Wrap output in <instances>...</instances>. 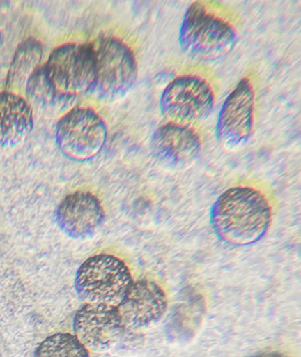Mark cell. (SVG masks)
<instances>
[{
  "label": "cell",
  "mask_w": 301,
  "mask_h": 357,
  "mask_svg": "<svg viewBox=\"0 0 301 357\" xmlns=\"http://www.w3.org/2000/svg\"><path fill=\"white\" fill-rule=\"evenodd\" d=\"M35 357H91L74 335L68 333H54L41 342L36 350Z\"/></svg>",
  "instance_id": "obj_16"
},
{
  "label": "cell",
  "mask_w": 301,
  "mask_h": 357,
  "mask_svg": "<svg viewBox=\"0 0 301 357\" xmlns=\"http://www.w3.org/2000/svg\"><path fill=\"white\" fill-rule=\"evenodd\" d=\"M57 143L63 153L75 160L97 156L107 139V127L93 109L76 107L61 119L57 127Z\"/></svg>",
  "instance_id": "obj_6"
},
{
  "label": "cell",
  "mask_w": 301,
  "mask_h": 357,
  "mask_svg": "<svg viewBox=\"0 0 301 357\" xmlns=\"http://www.w3.org/2000/svg\"><path fill=\"white\" fill-rule=\"evenodd\" d=\"M238 32L230 20L203 2H194L181 23L180 45L188 57L201 61H217L236 45Z\"/></svg>",
  "instance_id": "obj_2"
},
{
  "label": "cell",
  "mask_w": 301,
  "mask_h": 357,
  "mask_svg": "<svg viewBox=\"0 0 301 357\" xmlns=\"http://www.w3.org/2000/svg\"><path fill=\"white\" fill-rule=\"evenodd\" d=\"M150 151L155 160L169 169H187L199 158L201 140L194 128L171 122L152 135Z\"/></svg>",
  "instance_id": "obj_10"
},
{
  "label": "cell",
  "mask_w": 301,
  "mask_h": 357,
  "mask_svg": "<svg viewBox=\"0 0 301 357\" xmlns=\"http://www.w3.org/2000/svg\"><path fill=\"white\" fill-rule=\"evenodd\" d=\"M29 100L36 108L48 116H56L72 107L75 96L62 93L49 82L44 67L29 79L25 88Z\"/></svg>",
  "instance_id": "obj_14"
},
{
  "label": "cell",
  "mask_w": 301,
  "mask_h": 357,
  "mask_svg": "<svg viewBox=\"0 0 301 357\" xmlns=\"http://www.w3.org/2000/svg\"><path fill=\"white\" fill-rule=\"evenodd\" d=\"M72 329L86 349L105 353L121 342L125 327L118 307L86 303L76 312Z\"/></svg>",
  "instance_id": "obj_9"
},
{
  "label": "cell",
  "mask_w": 301,
  "mask_h": 357,
  "mask_svg": "<svg viewBox=\"0 0 301 357\" xmlns=\"http://www.w3.org/2000/svg\"><path fill=\"white\" fill-rule=\"evenodd\" d=\"M168 308L167 296L153 280L134 282L118 307L125 329L150 328L163 319Z\"/></svg>",
  "instance_id": "obj_11"
},
{
  "label": "cell",
  "mask_w": 301,
  "mask_h": 357,
  "mask_svg": "<svg viewBox=\"0 0 301 357\" xmlns=\"http://www.w3.org/2000/svg\"><path fill=\"white\" fill-rule=\"evenodd\" d=\"M93 49L95 77L88 93L107 102L125 97L137 80L138 63L133 50L114 36L101 39Z\"/></svg>",
  "instance_id": "obj_3"
},
{
  "label": "cell",
  "mask_w": 301,
  "mask_h": 357,
  "mask_svg": "<svg viewBox=\"0 0 301 357\" xmlns=\"http://www.w3.org/2000/svg\"><path fill=\"white\" fill-rule=\"evenodd\" d=\"M34 121L28 102L11 91H0V149L17 146L31 135Z\"/></svg>",
  "instance_id": "obj_13"
},
{
  "label": "cell",
  "mask_w": 301,
  "mask_h": 357,
  "mask_svg": "<svg viewBox=\"0 0 301 357\" xmlns=\"http://www.w3.org/2000/svg\"><path fill=\"white\" fill-rule=\"evenodd\" d=\"M256 91L247 78L239 82L222 105L216 137L226 150H240L249 141L254 130Z\"/></svg>",
  "instance_id": "obj_8"
},
{
  "label": "cell",
  "mask_w": 301,
  "mask_h": 357,
  "mask_svg": "<svg viewBox=\"0 0 301 357\" xmlns=\"http://www.w3.org/2000/svg\"><path fill=\"white\" fill-rule=\"evenodd\" d=\"M44 46L40 41L29 38L16 49L10 66L6 87L11 92L25 89L29 79L40 68Z\"/></svg>",
  "instance_id": "obj_15"
},
{
  "label": "cell",
  "mask_w": 301,
  "mask_h": 357,
  "mask_svg": "<svg viewBox=\"0 0 301 357\" xmlns=\"http://www.w3.org/2000/svg\"><path fill=\"white\" fill-rule=\"evenodd\" d=\"M253 357H290L289 356L286 355V354L279 353V352H269V353H263L260 354L256 356Z\"/></svg>",
  "instance_id": "obj_17"
},
{
  "label": "cell",
  "mask_w": 301,
  "mask_h": 357,
  "mask_svg": "<svg viewBox=\"0 0 301 357\" xmlns=\"http://www.w3.org/2000/svg\"><path fill=\"white\" fill-rule=\"evenodd\" d=\"M272 209L265 195L249 186L224 191L215 202L210 213L214 232L230 245L247 246L269 232Z\"/></svg>",
  "instance_id": "obj_1"
},
{
  "label": "cell",
  "mask_w": 301,
  "mask_h": 357,
  "mask_svg": "<svg viewBox=\"0 0 301 357\" xmlns=\"http://www.w3.org/2000/svg\"><path fill=\"white\" fill-rule=\"evenodd\" d=\"M127 264L111 254H98L82 263L76 273L75 287L86 303L120 306L133 284Z\"/></svg>",
  "instance_id": "obj_4"
},
{
  "label": "cell",
  "mask_w": 301,
  "mask_h": 357,
  "mask_svg": "<svg viewBox=\"0 0 301 357\" xmlns=\"http://www.w3.org/2000/svg\"><path fill=\"white\" fill-rule=\"evenodd\" d=\"M215 104V92L207 79L197 75L178 76L162 92V114L177 123L203 121Z\"/></svg>",
  "instance_id": "obj_5"
},
{
  "label": "cell",
  "mask_w": 301,
  "mask_h": 357,
  "mask_svg": "<svg viewBox=\"0 0 301 357\" xmlns=\"http://www.w3.org/2000/svg\"><path fill=\"white\" fill-rule=\"evenodd\" d=\"M105 218L101 202L86 191L68 195L56 211V220L62 232L77 240L94 236L100 230Z\"/></svg>",
  "instance_id": "obj_12"
},
{
  "label": "cell",
  "mask_w": 301,
  "mask_h": 357,
  "mask_svg": "<svg viewBox=\"0 0 301 357\" xmlns=\"http://www.w3.org/2000/svg\"><path fill=\"white\" fill-rule=\"evenodd\" d=\"M44 68L49 82L62 93L75 96L88 92L95 77L93 46L76 43L59 46Z\"/></svg>",
  "instance_id": "obj_7"
}]
</instances>
